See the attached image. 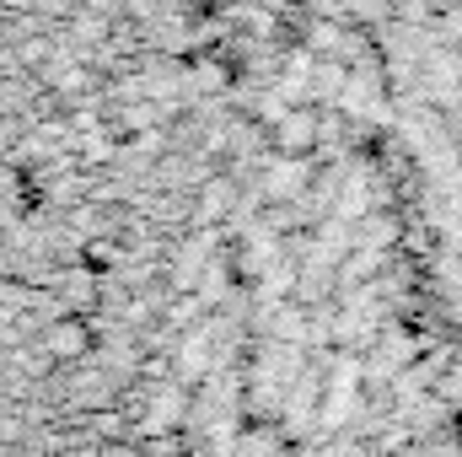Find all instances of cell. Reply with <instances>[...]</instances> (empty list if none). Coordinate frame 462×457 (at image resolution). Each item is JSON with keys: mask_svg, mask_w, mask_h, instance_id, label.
Returning a JSON list of instances; mask_svg holds the SVG:
<instances>
[{"mask_svg": "<svg viewBox=\"0 0 462 457\" xmlns=\"http://www.w3.org/2000/svg\"><path fill=\"white\" fill-rule=\"evenodd\" d=\"M49 350H54V355H87V350H92V329L70 318V323H60V329L49 334Z\"/></svg>", "mask_w": 462, "mask_h": 457, "instance_id": "cell-1", "label": "cell"}, {"mask_svg": "<svg viewBox=\"0 0 462 457\" xmlns=\"http://www.w3.org/2000/svg\"><path fill=\"white\" fill-rule=\"evenodd\" d=\"M312 135H318V118L312 114H291L285 124H280V145H285V151H307Z\"/></svg>", "mask_w": 462, "mask_h": 457, "instance_id": "cell-2", "label": "cell"}, {"mask_svg": "<svg viewBox=\"0 0 462 457\" xmlns=\"http://www.w3.org/2000/svg\"><path fill=\"white\" fill-rule=\"evenodd\" d=\"M301 173H307L301 162H296V167L285 162V167H274V183H269V189H274V194H291V189H301Z\"/></svg>", "mask_w": 462, "mask_h": 457, "instance_id": "cell-3", "label": "cell"}]
</instances>
